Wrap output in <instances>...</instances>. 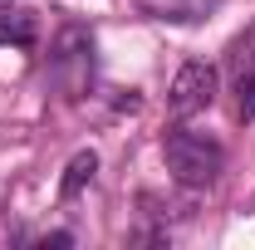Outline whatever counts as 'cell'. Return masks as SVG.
I'll list each match as a JSON object with an SVG mask.
<instances>
[{
    "instance_id": "cell-7",
    "label": "cell",
    "mask_w": 255,
    "mask_h": 250,
    "mask_svg": "<svg viewBox=\"0 0 255 250\" xmlns=\"http://www.w3.org/2000/svg\"><path fill=\"white\" fill-rule=\"evenodd\" d=\"M211 5H221V0H172V5H162L172 20H201Z\"/></svg>"
},
{
    "instance_id": "cell-1",
    "label": "cell",
    "mask_w": 255,
    "mask_h": 250,
    "mask_svg": "<svg viewBox=\"0 0 255 250\" xmlns=\"http://www.w3.org/2000/svg\"><path fill=\"white\" fill-rule=\"evenodd\" d=\"M162 157H167V172L187 191H206L226 167V147L216 137H206V132H191V127H167Z\"/></svg>"
},
{
    "instance_id": "cell-6",
    "label": "cell",
    "mask_w": 255,
    "mask_h": 250,
    "mask_svg": "<svg viewBox=\"0 0 255 250\" xmlns=\"http://www.w3.org/2000/svg\"><path fill=\"white\" fill-rule=\"evenodd\" d=\"M0 44L34 49V15L30 10H5V15H0Z\"/></svg>"
},
{
    "instance_id": "cell-4",
    "label": "cell",
    "mask_w": 255,
    "mask_h": 250,
    "mask_svg": "<svg viewBox=\"0 0 255 250\" xmlns=\"http://www.w3.org/2000/svg\"><path fill=\"white\" fill-rule=\"evenodd\" d=\"M226 69H231V84H236V79H255V20L231 39V49H226Z\"/></svg>"
},
{
    "instance_id": "cell-3",
    "label": "cell",
    "mask_w": 255,
    "mask_h": 250,
    "mask_svg": "<svg viewBox=\"0 0 255 250\" xmlns=\"http://www.w3.org/2000/svg\"><path fill=\"white\" fill-rule=\"evenodd\" d=\"M216 89H221V74H216V64L206 59H187L177 69V79H172V89H167V113L182 123V118H196V113H206L211 103H216Z\"/></svg>"
},
{
    "instance_id": "cell-2",
    "label": "cell",
    "mask_w": 255,
    "mask_h": 250,
    "mask_svg": "<svg viewBox=\"0 0 255 250\" xmlns=\"http://www.w3.org/2000/svg\"><path fill=\"white\" fill-rule=\"evenodd\" d=\"M49 79L59 84L64 94H84L94 79V34L79 25H64L54 49H49Z\"/></svg>"
},
{
    "instance_id": "cell-5",
    "label": "cell",
    "mask_w": 255,
    "mask_h": 250,
    "mask_svg": "<svg viewBox=\"0 0 255 250\" xmlns=\"http://www.w3.org/2000/svg\"><path fill=\"white\" fill-rule=\"evenodd\" d=\"M94 172H98V152H74V157H69V167H64L59 196H64V201H74L79 191L94 182Z\"/></svg>"
}]
</instances>
